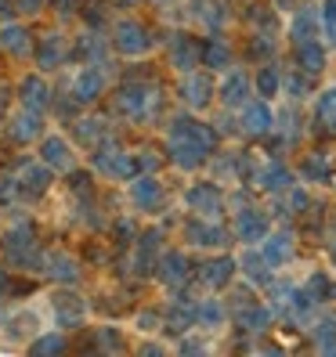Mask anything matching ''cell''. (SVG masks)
Listing matches in <instances>:
<instances>
[{
  "instance_id": "6da1fadb",
  "label": "cell",
  "mask_w": 336,
  "mask_h": 357,
  "mask_svg": "<svg viewBox=\"0 0 336 357\" xmlns=\"http://www.w3.org/2000/svg\"><path fill=\"white\" fill-rule=\"evenodd\" d=\"M156 105H159V91L145 87V83H127V87L116 94V109L123 116H131V119H145Z\"/></svg>"
},
{
  "instance_id": "7a4b0ae2",
  "label": "cell",
  "mask_w": 336,
  "mask_h": 357,
  "mask_svg": "<svg viewBox=\"0 0 336 357\" xmlns=\"http://www.w3.org/2000/svg\"><path fill=\"white\" fill-rule=\"evenodd\" d=\"M112 44H116L119 54L138 58V54H145V51L152 47V33L145 29L141 22H131V18H123V22H116V29H112Z\"/></svg>"
},
{
  "instance_id": "3957f363",
  "label": "cell",
  "mask_w": 336,
  "mask_h": 357,
  "mask_svg": "<svg viewBox=\"0 0 336 357\" xmlns=\"http://www.w3.org/2000/svg\"><path fill=\"white\" fill-rule=\"evenodd\" d=\"M33 249H36V231L26 224V220H18L8 235H4V257L18 267H29L33 260Z\"/></svg>"
},
{
  "instance_id": "277c9868",
  "label": "cell",
  "mask_w": 336,
  "mask_h": 357,
  "mask_svg": "<svg viewBox=\"0 0 336 357\" xmlns=\"http://www.w3.org/2000/svg\"><path fill=\"white\" fill-rule=\"evenodd\" d=\"M94 166L105 177H131L138 170L134 155H127L119 144H98V149H94Z\"/></svg>"
},
{
  "instance_id": "5b68a950",
  "label": "cell",
  "mask_w": 336,
  "mask_h": 357,
  "mask_svg": "<svg viewBox=\"0 0 336 357\" xmlns=\"http://www.w3.org/2000/svg\"><path fill=\"white\" fill-rule=\"evenodd\" d=\"M188 206H192L199 217L217 220L221 209H224V195L217 192V184H196L192 192H188Z\"/></svg>"
},
{
  "instance_id": "8992f818",
  "label": "cell",
  "mask_w": 336,
  "mask_h": 357,
  "mask_svg": "<svg viewBox=\"0 0 336 357\" xmlns=\"http://www.w3.org/2000/svg\"><path fill=\"white\" fill-rule=\"evenodd\" d=\"M105 91V69L101 66H87V69H80L76 83H73V98L80 105H87V101H98Z\"/></svg>"
},
{
  "instance_id": "52a82bcc",
  "label": "cell",
  "mask_w": 336,
  "mask_h": 357,
  "mask_svg": "<svg viewBox=\"0 0 336 357\" xmlns=\"http://www.w3.org/2000/svg\"><path fill=\"white\" fill-rule=\"evenodd\" d=\"M40 267H44L54 282H66V285L80 282V260L69 257V253H48L44 260H40Z\"/></svg>"
},
{
  "instance_id": "ba28073f",
  "label": "cell",
  "mask_w": 336,
  "mask_h": 357,
  "mask_svg": "<svg viewBox=\"0 0 336 357\" xmlns=\"http://www.w3.org/2000/svg\"><path fill=\"white\" fill-rule=\"evenodd\" d=\"M83 314H87V303H83L76 292H58V296H54V321L58 325L76 328L83 321Z\"/></svg>"
},
{
  "instance_id": "9c48e42d",
  "label": "cell",
  "mask_w": 336,
  "mask_h": 357,
  "mask_svg": "<svg viewBox=\"0 0 336 357\" xmlns=\"http://www.w3.org/2000/svg\"><path fill=\"white\" fill-rule=\"evenodd\" d=\"M40 112L36 109H26V112H18L11 123H8V137L15 141V144H29V141H36L40 137Z\"/></svg>"
},
{
  "instance_id": "30bf717a",
  "label": "cell",
  "mask_w": 336,
  "mask_h": 357,
  "mask_svg": "<svg viewBox=\"0 0 336 357\" xmlns=\"http://www.w3.org/2000/svg\"><path fill=\"white\" fill-rule=\"evenodd\" d=\"M184 238L192 242V245H199V249H217V245L228 242L224 227H217V224H203V220H188Z\"/></svg>"
},
{
  "instance_id": "8fae6325",
  "label": "cell",
  "mask_w": 336,
  "mask_h": 357,
  "mask_svg": "<svg viewBox=\"0 0 336 357\" xmlns=\"http://www.w3.org/2000/svg\"><path fill=\"white\" fill-rule=\"evenodd\" d=\"M51 188V166H26L22 177H18V192H22V199H40Z\"/></svg>"
},
{
  "instance_id": "7c38bea8",
  "label": "cell",
  "mask_w": 336,
  "mask_h": 357,
  "mask_svg": "<svg viewBox=\"0 0 336 357\" xmlns=\"http://www.w3.org/2000/svg\"><path fill=\"white\" fill-rule=\"evenodd\" d=\"M235 235H239V242H261V238H268V217L261 213V209H242L239 220H235Z\"/></svg>"
},
{
  "instance_id": "4fadbf2b",
  "label": "cell",
  "mask_w": 336,
  "mask_h": 357,
  "mask_svg": "<svg viewBox=\"0 0 336 357\" xmlns=\"http://www.w3.org/2000/svg\"><path fill=\"white\" fill-rule=\"evenodd\" d=\"M271 123H275V116H271L268 101H249L246 109H242V130H246V134L261 137V134L271 130Z\"/></svg>"
},
{
  "instance_id": "5bb4252c",
  "label": "cell",
  "mask_w": 336,
  "mask_h": 357,
  "mask_svg": "<svg viewBox=\"0 0 336 357\" xmlns=\"http://www.w3.org/2000/svg\"><path fill=\"white\" fill-rule=\"evenodd\" d=\"M131 199H134V206L138 209H159V202H163V184L149 174V177H138L134 181V188H131Z\"/></svg>"
},
{
  "instance_id": "9a60e30c",
  "label": "cell",
  "mask_w": 336,
  "mask_h": 357,
  "mask_svg": "<svg viewBox=\"0 0 336 357\" xmlns=\"http://www.w3.org/2000/svg\"><path fill=\"white\" fill-rule=\"evenodd\" d=\"M177 94H181L188 105H192V109H206V105H210V94H214V87H210V79H206V76L188 73V76L181 79Z\"/></svg>"
},
{
  "instance_id": "2e32d148",
  "label": "cell",
  "mask_w": 336,
  "mask_h": 357,
  "mask_svg": "<svg viewBox=\"0 0 336 357\" xmlns=\"http://www.w3.org/2000/svg\"><path fill=\"white\" fill-rule=\"evenodd\" d=\"M199 58H203V47L196 44V40H188V36H174V44H170V61H174V69L192 73V69L199 66Z\"/></svg>"
},
{
  "instance_id": "e0dca14e",
  "label": "cell",
  "mask_w": 336,
  "mask_h": 357,
  "mask_svg": "<svg viewBox=\"0 0 336 357\" xmlns=\"http://www.w3.org/2000/svg\"><path fill=\"white\" fill-rule=\"evenodd\" d=\"M40 155H44V162L51 170H73V149L66 137H48L40 144Z\"/></svg>"
},
{
  "instance_id": "ac0fdd59",
  "label": "cell",
  "mask_w": 336,
  "mask_h": 357,
  "mask_svg": "<svg viewBox=\"0 0 336 357\" xmlns=\"http://www.w3.org/2000/svg\"><path fill=\"white\" fill-rule=\"evenodd\" d=\"M0 47H4L8 54H15V58H26L29 51H33V40H29V29L26 26H4L0 29Z\"/></svg>"
},
{
  "instance_id": "d6986e66",
  "label": "cell",
  "mask_w": 336,
  "mask_h": 357,
  "mask_svg": "<svg viewBox=\"0 0 336 357\" xmlns=\"http://www.w3.org/2000/svg\"><path fill=\"white\" fill-rule=\"evenodd\" d=\"M319 26H322V15H319V8H304V11H297V18H293V40L297 44H307V40H319Z\"/></svg>"
},
{
  "instance_id": "ffe728a7",
  "label": "cell",
  "mask_w": 336,
  "mask_h": 357,
  "mask_svg": "<svg viewBox=\"0 0 336 357\" xmlns=\"http://www.w3.org/2000/svg\"><path fill=\"white\" fill-rule=\"evenodd\" d=\"M297 66L304 76H319L326 69V51L319 40H307V44H297Z\"/></svg>"
},
{
  "instance_id": "44dd1931",
  "label": "cell",
  "mask_w": 336,
  "mask_h": 357,
  "mask_svg": "<svg viewBox=\"0 0 336 357\" xmlns=\"http://www.w3.org/2000/svg\"><path fill=\"white\" fill-rule=\"evenodd\" d=\"M232 275H235V260H232V257H217V260H210V264L203 267V285L224 289L228 282H232Z\"/></svg>"
},
{
  "instance_id": "7402d4cb",
  "label": "cell",
  "mask_w": 336,
  "mask_h": 357,
  "mask_svg": "<svg viewBox=\"0 0 336 357\" xmlns=\"http://www.w3.org/2000/svg\"><path fill=\"white\" fill-rule=\"evenodd\" d=\"M48 101H51V87H48V83L40 79V76H26L22 79V105H26V109L44 112Z\"/></svg>"
},
{
  "instance_id": "603a6c76",
  "label": "cell",
  "mask_w": 336,
  "mask_h": 357,
  "mask_svg": "<svg viewBox=\"0 0 336 357\" xmlns=\"http://www.w3.org/2000/svg\"><path fill=\"white\" fill-rule=\"evenodd\" d=\"M61 58H66V40H61L58 33L40 40V47H36V66L40 69H54Z\"/></svg>"
},
{
  "instance_id": "cb8c5ba5",
  "label": "cell",
  "mask_w": 336,
  "mask_h": 357,
  "mask_svg": "<svg viewBox=\"0 0 336 357\" xmlns=\"http://www.w3.org/2000/svg\"><path fill=\"white\" fill-rule=\"evenodd\" d=\"M156 253H159V231H149L145 238H138V257H134V267L138 275H152L156 271Z\"/></svg>"
},
{
  "instance_id": "d4e9b609",
  "label": "cell",
  "mask_w": 336,
  "mask_h": 357,
  "mask_svg": "<svg viewBox=\"0 0 336 357\" xmlns=\"http://www.w3.org/2000/svg\"><path fill=\"white\" fill-rule=\"evenodd\" d=\"M221 98H224L228 109L246 105V98H249V76L246 73H232V76L224 79V87H221Z\"/></svg>"
},
{
  "instance_id": "484cf974",
  "label": "cell",
  "mask_w": 336,
  "mask_h": 357,
  "mask_svg": "<svg viewBox=\"0 0 336 357\" xmlns=\"http://www.w3.org/2000/svg\"><path fill=\"white\" fill-rule=\"evenodd\" d=\"M159 278H163L166 285H181V282L188 278V260H184V253H163V260H159Z\"/></svg>"
},
{
  "instance_id": "4316f807",
  "label": "cell",
  "mask_w": 336,
  "mask_h": 357,
  "mask_svg": "<svg viewBox=\"0 0 336 357\" xmlns=\"http://www.w3.org/2000/svg\"><path fill=\"white\" fill-rule=\"evenodd\" d=\"M289 257H293V238H289V235H271V238H264V260H268L271 267L289 264Z\"/></svg>"
},
{
  "instance_id": "83f0119b",
  "label": "cell",
  "mask_w": 336,
  "mask_h": 357,
  "mask_svg": "<svg viewBox=\"0 0 336 357\" xmlns=\"http://www.w3.org/2000/svg\"><path fill=\"white\" fill-rule=\"evenodd\" d=\"M257 181H261V188H268V192H282V188H289V184H293V174L286 170L282 162H271Z\"/></svg>"
},
{
  "instance_id": "f1b7e54d",
  "label": "cell",
  "mask_w": 336,
  "mask_h": 357,
  "mask_svg": "<svg viewBox=\"0 0 336 357\" xmlns=\"http://www.w3.org/2000/svg\"><path fill=\"white\" fill-rule=\"evenodd\" d=\"M268 321H271V310H268V307L249 303L246 310H239V325H242L246 332H264V328H268Z\"/></svg>"
},
{
  "instance_id": "f546056e",
  "label": "cell",
  "mask_w": 336,
  "mask_h": 357,
  "mask_svg": "<svg viewBox=\"0 0 336 357\" xmlns=\"http://www.w3.org/2000/svg\"><path fill=\"white\" fill-rule=\"evenodd\" d=\"M203 61H206V69H228L232 51H228V44H221V40H210L203 47Z\"/></svg>"
},
{
  "instance_id": "4dcf8cb0",
  "label": "cell",
  "mask_w": 336,
  "mask_h": 357,
  "mask_svg": "<svg viewBox=\"0 0 336 357\" xmlns=\"http://www.w3.org/2000/svg\"><path fill=\"white\" fill-rule=\"evenodd\" d=\"M105 134V119H76V137H80V144H98Z\"/></svg>"
},
{
  "instance_id": "1f68e13d",
  "label": "cell",
  "mask_w": 336,
  "mask_h": 357,
  "mask_svg": "<svg viewBox=\"0 0 336 357\" xmlns=\"http://www.w3.org/2000/svg\"><path fill=\"white\" fill-rule=\"evenodd\" d=\"M319 119L326 123V130L336 134V83L319 98Z\"/></svg>"
},
{
  "instance_id": "d6a6232c",
  "label": "cell",
  "mask_w": 336,
  "mask_h": 357,
  "mask_svg": "<svg viewBox=\"0 0 336 357\" xmlns=\"http://www.w3.org/2000/svg\"><path fill=\"white\" fill-rule=\"evenodd\" d=\"M69 343H66V335H58V332H51V335H40V340L29 347V354L33 357H48V354H61Z\"/></svg>"
},
{
  "instance_id": "836d02e7",
  "label": "cell",
  "mask_w": 336,
  "mask_h": 357,
  "mask_svg": "<svg viewBox=\"0 0 336 357\" xmlns=\"http://www.w3.org/2000/svg\"><path fill=\"white\" fill-rule=\"evenodd\" d=\"M196 321H203L206 328H217V325L224 321V307H221L217 300H203V303L196 307Z\"/></svg>"
},
{
  "instance_id": "e575fe53",
  "label": "cell",
  "mask_w": 336,
  "mask_h": 357,
  "mask_svg": "<svg viewBox=\"0 0 336 357\" xmlns=\"http://www.w3.org/2000/svg\"><path fill=\"white\" fill-rule=\"evenodd\" d=\"M242 267H246V275H249V282H261V285H268V260H264V253L257 257V253H246L242 257Z\"/></svg>"
},
{
  "instance_id": "d590c367",
  "label": "cell",
  "mask_w": 336,
  "mask_h": 357,
  "mask_svg": "<svg viewBox=\"0 0 336 357\" xmlns=\"http://www.w3.org/2000/svg\"><path fill=\"white\" fill-rule=\"evenodd\" d=\"M105 51H109V44H105L101 36H94V33H91V36L83 33L80 44H76V54H80V58H101Z\"/></svg>"
},
{
  "instance_id": "8d00e7d4",
  "label": "cell",
  "mask_w": 336,
  "mask_h": 357,
  "mask_svg": "<svg viewBox=\"0 0 336 357\" xmlns=\"http://www.w3.org/2000/svg\"><path fill=\"white\" fill-rule=\"evenodd\" d=\"M304 177H307V181H326V177H329V159H326L322 152L307 155V159H304Z\"/></svg>"
},
{
  "instance_id": "74e56055",
  "label": "cell",
  "mask_w": 336,
  "mask_h": 357,
  "mask_svg": "<svg viewBox=\"0 0 336 357\" xmlns=\"http://www.w3.org/2000/svg\"><path fill=\"white\" fill-rule=\"evenodd\" d=\"M279 87H282L279 69L264 66V69H261V76H257V91H261V98H275V91H279Z\"/></svg>"
},
{
  "instance_id": "f35d334b",
  "label": "cell",
  "mask_w": 336,
  "mask_h": 357,
  "mask_svg": "<svg viewBox=\"0 0 336 357\" xmlns=\"http://www.w3.org/2000/svg\"><path fill=\"white\" fill-rule=\"evenodd\" d=\"M322 26H326L329 44L336 47V0H326V8H322Z\"/></svg>"
},
{
  "instance_id": "ab89813d",
  "label": "cell",
  "mask_w": 336,
  "mask_h": 357,
  "mask_svg": "<svg viewBox=\"0 0 336 357\" xmlns=\"http://www.w3.org/2000/svg\"><path fill=\"white\" fill-rule=\"evenodd\" d=\"M98 340H101L105 350H119V347H123V340H119V332H116V328H101V332H98Z\"/></svg>"
},
{
  "instance_id": "60d3db41",
  "label": "cell",
  "mask_w": 336,
  "mask_h": 357,
  "mask_svg": "<svg viewBox=\"0 0 336 357\" xmlns=\"http://www.w3.org/2000/svg\"><path fill=\"white\" fill-rule=\"evenodd\" d=\"M112 235L119 238V245H131V238H134V224H131V220H119V224L112 227Z\"/></svg>"
},
{
  "instance_id": "b9f144b4",
  "label": "cell",
  "mask_w": 336,
  "mask_h": 357,
  "mask_svg": "<svg viewBox=\"0 0 336 357\" xmlns=\"http://www.w3.org/2000/svg\"><path fill=\"white\" fill-rule=\"evenodd\" d=\"M307 292H311L314 300H322L326 292H329V282H326V275H314V278L307 282Z\"/></svg>"
},
{
  "instance_id": "7bdbcfd3",
  "label": "cell",
  "mask_w": 336,
  "mask_h": 357,
  "mask_svg": "<svg viewBox=\"0 0 336 357\" xmlns=\"http://www.w3.org/2000/svg\"><path fill=\"white\" fill-rule=\"evenodd\" d=\"M76 4H80V0H51V8H54V15H61V18H69V15H76Z\"/></svg>"
},
{
  "instance_id": "ee69618b",
  "label": "cell",
  "mask_w": 336,
  "mask_h": 357,
  "mask_svg": "<svg viewBox=\"0 0 336 357\" xmlns=\"http://www.w3.org/2000/svg\"><path fill=\"white\" fill-rule=\"evenodd\" d=\"M134 162H138V170H141V174H152L156 166H159V159H156L152 152H141V155H138Z\"/></svg>"
},
{
  "instance_id": "f6af8a7d",
  "label": "cell",
  "mask_w": 336,
  "mask_h": 357,
  "mask_svg": "<svg viewBox=\"0 0 336 357\" xmlns=\"http://www.w3.org/2000/svg\"><path fill=\"white\" fill-rule=\"evenodd\" d=\"M73 192L76 195H91V177L87 174H73Z\"/></svg>"
},
{
  "instance_id": "bcb514c9",
  "label": "cell",
  "mask_w": 336,
  "mask_h": 357,
  "mask_svg": "<svg viewBox=\"0 0 336 357\" xmlns=\"http://www.w3.org/2000/svg\"><path fill=\"white\" fill-rule=\"evenodd\" d=\"M286 91H289L293 98H300V94H307V83H304L300 76H289V79H286Z\"/></svg>"
},
{
  "instance_id": "7dc6e473",
  "label": "cell",
  "mask_w": 336,
  "mask_h": 357,
  "mask_svg": "<svg viewBox=\"0 0 336 357\" xmlns=\"http://www.w3.org/2000/svg\"><path fill=\"white\" fill-rule=\"evenodd\" d=\"M138 325H141L145 332H152V328L159 325V314H152V310H145V314H138Z\"/></svg>"
},
{
  "instance_id": "c3c4849f",
  "label": "cell",
  "mask_w": 336,
  "mask_h": 357,
  "mask_svg": "<svg viewBox=\"0 0 336 357\" xmlns=\"http://www.w3.org/2000/svg\"><path fill=\"white\" fill-rule=\"evenodd\" d=\"M40 8H44V0H18V11H26V15H36Z\"/></svg>"
},
{
  "instance_id": "681fc988",
  "label": "cell",
  "mask_w": 336,
  "mask_h": 357,
  "mask_svg": "<svg viewBox=\"0 0 336 357\" xmlns=\"http://www.w3.org/2000/svg\"><path fill=\"white\" fill-rule=\"evenodd\" d=\"M254 54H271V40H268V36H257V44H254Z\"/></svg>"
},
{
  "instance_id": "f907efd6",
  "label": "cell",
  "mask_w": 336,
  "mask_h": 357,
  "mask_svg": "<svg viewBox=\"0 0 336 357\" xmlns=\"http://www.w3.org/2000/svg\"><path fill=\"white\" fill-rule=\"evenodd\" d=\"M83 15H87V18H91V26H98V22H101V4H91V8H87V11H83Z\"/></svg>"
},
{
  "instance_id": "816d5d0a",
  "label": "cell",
  "mask_w": 336,
  "mask_h": 357,
  "mask_svg": "<svg viewBox=\"0 0 336 357\" xmlns=\"http://www.w3.org/2000/svg\"><path fill=\"white\" fill-rule=\"evenodd\" d=\"M11 292V278H8V271H0V296H8Z\"/></svg>"
},
{
  "instance_id": "f5cc1de1",
  "label": "cell",
  "mask_w": 336,
  "mask_h": 357,
  "mask_svg": "<svg viewBox=\"0 0 336 357\" xmlns=\"http://www.w3.org/2000/svg\"><path fill=\"white\" fill-rule=\"evenodd\" d=\"M293 4H297V0H275V8H279V11H289Z\"/></svg>"
},
{
  "instance_id": "db71d44e",
  "label": "cell",
  "mask_w": 336,
  "mask_h": 357,
  "mask_svg": "<svg viewBox=\"0 0 336 357\" xmlns=\"http://www.w3.org/2000/svg\"><path fill=\"white\" fill-rule=\"evenodd\" d=\"M4 109H8V91H0V116H4Z\"/></svg>"
},
{
  "instance_id": "11a10c76",
  "label": "cell",
  "mask_w": 336,
  "mask_h": 357,
  "mask_svg": "<svg viewBox=\"0 0 336 357\" xmlns=\"http://www.w3.org/2000/svg\"><path fill=\"white\" fill-rule=\"evenodd\" d=\"M116 4H119V8H131V4H134V0H116Z\"/></svg>"
},
{
  "instance_id": "9f6ffc18",
  "label": "cell",
  "mask_w": 336,
  "mask_h": 357,
  "mask_svg": "<svg viewBox=\"0 0 336 357\" xmlns=\"http://www.w3.org/2000/svg\"><path fill=\"white\" fill-rule=\"evenodd\" d=\"M0 15H11V11H8V4H4V0H0Z\"/></svg>"
},
{
  "instance_id": "6f0895ef",
  "label": "cell",
  "mask_w": 336,
  "mask_h": 357,
  "mask_svg": "<svg viewBox=\"0 0 336 357\" xmlns=\"http://www.w3.org/2000/svg\"><path fill=\"white\" fill-rule=\"evenodd\" d=\"M0 318H4V310H0Z\"/></svg>"
}]
</instances>
